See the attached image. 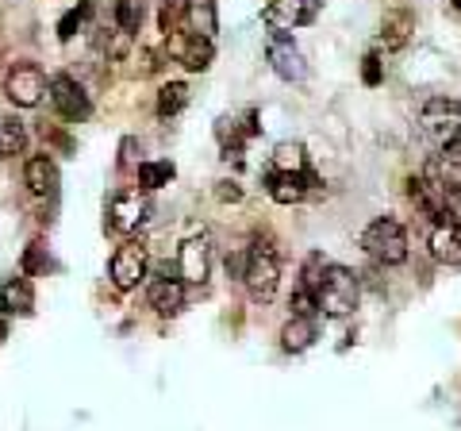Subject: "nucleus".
Wrapping results in <instances>:
<instances>
[{"label": "nucleus", "mask_w": 461, "mask_h": 431, "mask_svg": "<svg viewBox=\"0 0 461 431\" xmlns=\"http://www.w3.org/2000/svg\"><path fill=\"white\" fill-rule=\"evenodd\" d=\"M277 281H281L277 251H273V243L254 239L247 251V274H242V285H247L254 305H269V300L277 297Z\"/></svg>", "instance_id": "nucleus-1"}, {"label": "nucleus", "mask_w": 461, "mask_h": 431, "mask_svg": "<svg viewBox=\"0 0 461 431\" xmlns=\"http://www.w3.org/2000/svg\"><path fill=\"white\" fill-rule=\"evenodd\" d=\"M430 254L446 266H457L461 262V227L457 224H435V232H430Z\"/></svg>", "instance_id": "nucleus-18"}, {"label": "nucleus", "mask_w": 461, "mask_h": 431, "mask_svg": "<svg viewBox=\"0 0 461 431\" xmlns=\"http://www.w3.org/2000/svg\"><path fill=\"white\" fill-rule=\"evenodd\" d=\"M269 66H273V74L285 78V81H304L308 78L304 59H300V50L293 47V39H288L285 32H273V39H269Z\"/></svg>", "instance_id": "nucleus-12"}, {"label": "nucleus", "mask_w": 461, "mask_h": 431, "mask_svg": "<svg viewBox=\"0 0 461 431\" xmlns=\"http://www.w3.org/2000/svg\"><path fill=\"white\" fill-rule=\"evenodd\" d=\"M23 181H27V189H32L35 197H54V193H58V166L50 162V154L27 158Z\"/></svg>", "instance_id": "nucleus-15"}, {"label": "nucleus", "mask_w": 461, "mask_h": 431, "mask_svg": "<svg viewBox=\"0 0 461 431\" xmlns=\"http://www.w3.org/2000/svg\"><path fill=\"white\" fill-rule=\"evenodd\" d=\"M227 274L242 281V274H247V251H235V254H227Z\"/></svg>", "instance_id": "nucleus-32"}, {"label": "nucleus", "mask_w": 461, "mask_h": 431, "mask_svg": "<svg viewBox=\"0 0 461 431\" xmlns=\"http://www.w3.org/2000/svg\"><path fill=\"white\" fill-rule=\"evenodd\" d=\"M5 96L16 108H35L47 96V74L35 62H12L5 74Z\"/></svg>", "instance_id": "nucleus-4"}, {"label": "nucleus", "mask_w": 461, "mask_h": 431, "mask_svg": "<svg viewBox=\"0 0 461 431\" xmlns=\"http://www.w3.org/2000/svg\"><path fill=\"white\" fill-rule=\"evenodd\" d=\"M150 308L158 316H177L185 308V281L181 278H158L150 285Z\"/></svg>", "instance_id": "nucleus-17"}, {"label": "nucleus", "mask_w": 461, "mask_h": 431, "mask_svg": "<svg viewBox=\"0 0 461 431\" xmlns=\"http://www.w3.org/2000/svg\"><path fill=\"white\" fill-rule=\"evenodd\" d=\"M262 20L273 32H296V27H308L320 20V0H269Z\"/></svg>", "instance_id": "nucleus-8"}, {"label": "nucleus", "mask_w": 461, "mask_h": 431, "mask_svg": "<svg viewBox=\"0 0 461 431\" xmlns=\"http://www.w3.org/2000/svg\"><path fill=\"white\" fill-rule=\"evenodd\" d=\"M115 23H120V32L135 35L139 23H142V5L139 0H115Z\"/></svg>", "instance_id": "nucleus-26"}, {"label": "nucleus", "mask_w": 461, "mask_h": 431, "mask_svg": "<svg viewBox=\"0 0 461 431\" xmlns=\"http://www.w3.org/2000/svg\"><path fill=\"white\" fill-rule=\"evenodd\" d=\"M185 105H189V85H185V81H166L162 89H158V116H162V120L177 116Z\"/></svg>", "instance_id": "nucleus-21"}, {"label": "nucleus", "mask_w": 461, "mask_h": 431, "mask_svg": "<svg viewBox=\"0 0 461 431\" xmlns=\"http://www.w3.org/2000/svg\"><path fill=\"white\" fill-rule=\"evenodd\" d=\"M423 132L438 142V151L461 132V105L457 100H446V96H430L423 105Z\"/></svg>", "instance_id": "nucleus-7"}, {"label": "nucleus", "mask_w": 461, "mask_h": 431, "mask_svg": "<svg viewBox=\"0 0 461 431\" xmlns=\"http://www.w3.org/2000/svg\"><path fill=\"white\" fill-rule=\"evenodd\" d=\"M220 200H242V189L235 181H220Z\"/></svg>", "instance_id": "nucleus-33"}, {"label": "nucleus", "mask_w": 461, "mask_h": 431, "mask_svg": "<svg viewBox=\"0 0 461 431\" xmlns=\"http://www.w3.org/2000/svg\"><path fill=\"white\" fill-rule=\"evenodd\" d=\"M0 162H5V151H0Z\"/></svg>", "instance_id": "nucleus-37"}, {"label": "nucleus", "mask_w": 461, "mask_h": 431, "mask_svg": "<svg viewBox=\"0 0 461 431\" xmlns=\"http://www.w3.org/2000/svg\"><path fill=\"white\" fill-rule=\"evenodd\" d=\"M323 270H327V262H323V254L320 251H312L308 258H304V270H300V285L304 289H320V278H323Z\"/></svg>", "instance_id": "nucleus-27"}, {"label": "nucleus", "mask_w": 461, "mask_h": 431, "mask_svg": "<svg viewBox=\"0 0 461 431\" xmlns=\"http://www.w3.org/2000/svg\"><path fill=\"white\" fill-rule=\"evenodd\" d=\"M47 93H50V105H54V112H58L62 120H69V124H85V120L93 116V100H89V93H85L69 74H54V78L47 81Z\"/></svg>", "instance_id": "nucleus-5"}, {"label": "nucleus", "mask_w": 461, "mask_h": 431, "mask_svg": "<svg viewBox=\"0 0 461 431\" xmlns=\"http://www.w3.org/2000/svg\"><path fill=\"white\" fill-rule=\"evenodd\" d=\"M273 170L277 174H308V154L300 142H277L273 151Z\"/></svg>", "instance_id": "nucleus-20"}, {"label": "nucleus", "mask_w": 461, "mask_h": 431, "mask_svg": "<svg viewBox=\"0 0 461 431\" xmlns=\"http://www.w3.org/2000/svg\"><path fill=\"white\" fill-rule=\"evenodd\" d=\"M89 16H93V0H81L77 8H69L66 16L58 20V39L69 42V39H74V35L81 32V27H85V20H89Z\"/></svg>", "instance_id": "nucleus-25"}, {"label": "nucleus", "mask_w": 461, "mask_h": 431, "mask_svg": "<svg viewBox=\"0 0 461 431\" xmlns=\"http://www.w3.org/2000/svg\"><path fill=\"white\" fill-rule=\"evenodd\" d=\"M454 8H457V12H461V0H454Z\"/></svg>", "instance_id": "nucleus-36"}, {"label": "nucleus", "mask_w": 461, "mask_h": 431, "mask_svg": "<svg viewBox=\"0 0 461 431\" xmlns=\"http://www.w3.org/2000/svg\"><path fill=\"white\" fill-rule=\"evenodd\" d=\"M142 278H147V247H142V239H127L112 254V285L127 293V289H139Z\"/></svg>", "instance_id": "nucleus-9"}, {"label": "nucleus", "mask_w": 461, "mask_h": 431, "mask_svg": "<svg viewBox=\"0 0 461 431\" xmlns=\"http://www.w3.org/2000/svg\"><path fill=\"white\" fill-rule=\"evenodd\" d=\"M308 185H315V178H312V170L308 174H273L266 178V193L277 200V205H300V200L308 197Z\"/></svg>", "instance_id": "nucleus-13"}, {"label": "nucleus", "mask_w": 461, "mask_h": 431, "mask_svg": "<svg viewBox=\"0 0 461 431\" xmlns=\"http://www.w3.org/2000/svg\"><path fill=\"white\" fill-rule=\"evenodd\" d=\"M320 312H327L330 320H342V316H350L357 308V297H362V285H357L354 270L346 266H327L323 278H320Z\"/></svg>", "instance_id": "nucleus-2"}, {"label": "nucleus", "mask_w": 461, "mask_h": 431, "mask_svg": "<svg viewBox=\"0 0 461 431\" xmlns=\"http://www.w3.org/2000/svg\"><path fill=\"white\" fill-rule=\"evenodd\" d=\"M23 147H27L23 120L5 116V120H0V151H5V158H12V154H23Z\"/></svg>", "instance_id": "nucleus-23"}, {"label": "nucleus", "mask_w": 461, "mask_h": 431, "mask_svg": "<svg viewBox=\"0 0 461 431\" xmlns=\"http://www.w3.org/2000/svg\"><path fill=\"white\" fill-rule=\"evenodd\" d=\"M120 166H135V139H123V147H120Z\"/></svg>", "instance_id": "nucleus-34"}, {"label": "nucleus", "mask_w": 461, "mask_h": 431, "mask_svg": "<svg viewBox=\"0 0 461 431\" xmlns=\"http://www.w3.org/2000/svg\"><path fill=\"white\" fill-rule=\"evenodd\" d=\"M381 59H377V54H366V62H362V81L369 85V89H377V85H381Z\"/></svg>", "instance_id": "nucleus-30"}, {"label": "nucleus", "mask_w": 461, "mask_h": 431, "mask_svg": "<svg viewBox=\"0 0 461 431\" xmlns=\"http://www.w3.org/2000/svg\"><path fill=\"white\" fill-rule=\"evenodd\" d=\"M20 266H23V274L27 278H42L50 270V254H47V243L35 239V243H27V251L20 258Z\"/></svg>", "instance_id": "nucleus-24"}, {"label": "nucleus", "mask_w": 461, "mask_h": 431, "mask_svg": "<svg viewBox=\"0 0 461 431\" xmlns=\"http://www.w3.org/2000/svg\"><path fill=\"white\" fill-rule=\"evenodd\" d=\"M403 27H408V16H396V20H388V23H384V32H388V47H400V42L408 39V32H403Z\"/></svg>", "instance_id": "nucleus-31"}, {"label": "nucleus", "mask_w": 461, "mask_h": 431, "mask_svg": "<svg viewBox=\"0 0 461 431\" xmlns=\"http://www.w3.org/2000/svg\"><path fill=\"white\" fill-rule=\"evenodd\" d=\"M150 220V200L142 189H120L108 205V227L115 235H131Z\"/></svg>", "instance_id": "nucleus-6"}, {"label": "nucleus", "mask_w": 461, "mask_h": 431, "mask_svg": "<svg viewBox=\"0 0 461 431\" xmlns=\"http://www.w3.org/2000/svg\"><path fill=\"white\" fill-rule=\"evenodd\" d=\"M362 247L369 258H377L381 266H400L408 262V232L396 216H381L362 232Z\"/></svg>", "instance_id": "nucleus-3"}, {"label": "nucleus", "mask_w": 461, "mask_h": 431, "mask_svg": "<svg viewBox=\"0 0 461 431\" xmlns=\"http://www.w3.org/2000/svg\"><path fill=\"white\" fill-rule=\"evenodd\" d=\"M0 308H5V316H32L35 312L32 278L20 274V278H8L5 285H0Z\"/></svg>", "instance_id": "nucleus-14"}, {"label": "nucleus", "mask_w": 461, "mask_h": 431, "mask_svg": "<svg viewBox=\"0 0 461 431\" xmlns=\"http://www.w3.org/2000/svg\"><path fill=\"white\" fill-rule=\"evenodd\" d=\"M315 339H320V324H315V316H293V320L285 324V332H281V347L288 354H304Z\"/></svg>", "instance_id": "nucleus-16"}, {"label": "nucleus", "mask_w": 461, "mask_h": 431, "mask_svg": "<svg viewBox=\"0 0 461 431\" xmlns=\"http://www.w3.org/2000/svg\"><path fill=\"white\" fill-rule=\"evenodd\" d=\"M169 39V54L177 59L189 74H204V69L212 66V59H215V47H212V39H200V35H193V32H173V35H166Z\"/></svg>", "instance_id": "nucleus-10"}, {"label": "nucleus", "mask_w": 461, "mask_h": 431, "mask_svg": "<svg viewBox=\"0 0 461 431\" xmlns=\"http://www.w3.org/2000/svg\"><path fill=\"white\" fill-rule=\"evenodd\" d=\"M177 274L185 285H204L212 274V243L204 235H193L177 251Z\"/></svg>", "instance_id": "nucleus-11"}, {"label": "nucleus", "mask_w": 461, "mask_h": 431, "mask_svg": "<svg viewBox=\"0 0 461 431\" xmlns=\"http://www.w3.org/2000/svg\"><path fill=\"white\" fill-rule=\"evenodd\" d=\"M173 178H177L173 162H139V189H142V193L162 189V185H169Z\"/></svg>", "instance_id": "nucleus-22"}, {"label": "nucleus", "mask_w": 461, "mask_h": 431, "mask_svg": "<svg viewBox=\"0 0 461 431\" xmlns=\"http://www.w3.org/2000/svg\"><path fill=\"white\" fill-rule=\"evenodd\" d=\"M185 23H189L193 35L215 39V27H220V16H215V0H185Z\"/></svg>", "instance_id": "nucleus-19"}, {"label": "nucleus", "mask_w": 461, "mask_h": 431, "mask_svg": "<svg viewBox=\"0 0 461 431\" xmlns=\"http://www.w3.org/2000/svg\"><path fill=\"white\" fill-rule=\"evenodd\" d=\"M446 220L461 227V185L446 181Z\"/></svg>", "instance_id": "nucleus-29"}, {"label": "nucleus", "mask_w": 461, "mask_h": 431, "mask_svg": "<svg viewBox=\"0 0 461 431\" xmlns=\"http://www.w3.org/2000/svg\"><path fill=\"white\" fill-rule=\"evenodd\" d=\"M8 339V320H0V343Z\"/></svg>", "instance_id": "nucleus-35"}, {"label": "nucleus", "mask_w": 461, "mask_h": 431, "mask_svg": "<svg viewBox=\"0 0 461 431\" xmlns=\"http://www.w3.org/2000/svg\"><path fill=\"white\" fill-rule=\"evenodd\" d=\"M288 308H293V316H315L320 312V297L304 289V285H296V293L288 297Z\"/></svg>", "instance_id": "nucleus-28"}]
</instances>
